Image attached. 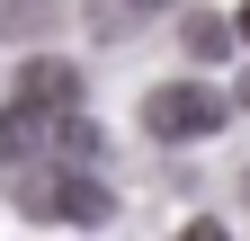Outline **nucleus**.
Segmentation results:
<instances>
[{"label": "nucleus", "instance_id": "nucleus-5", "mask_svg": "<svg viewBox=\"0 0 250 241\" xmlns=\"http://www.w3.org/2000/svg\"><path fill=\"white\" fill-rule=\"evenodd\" d=\"M179 241H232V232H224V223H188Z\"/></svg>", "mask_w": 250, "mask_h": 241}, {"label": "nucleus", "instance_id": "nucleus-10", "mask_svg": "<svg viewBox=\"0 0 250 241\" xmlns=\"http://www.w3.org/2000/svg\"><path fill=\"white\" fill-rule=\"evenodd\" d=\"M241 107H250V80H241Z\"/></svg>", "mask_w": 250, "mask_h": 241}, {"label": "nucleus", "instance_id": "nucleus-2", "mask_svg": "<svg viewBox=\"0 0 250 241\" xmlns=\"http://www.w3.org/2000/svg\"><path fill=\"white\" fill-rule=\"evenodd\" d=\"M18 197H27V215H54V223H107V215H116V197H107L89 170H36Z\"/></svg>", "mask_w": 250, "mask_h": 241}, {"label": "nucleus", "instance_id": "nucleus-7", "mask_svg": "<svg viewBox=\"0 0 250 241\" xmlns=\"http://www.w3.org/2000/svg\"><path fill=\"white\" fill-rule=\"evenodd\" d=\"M241 36H250V0H241Z\"/></svg>", "mask_w": 250, "mask_h": 241}, {"label": "nucleus", "instance_id": "nucleus-3", "mask_svg": "<svg viewBox=\"0 0 250 241\" xmlns=\"http://www.w3.org/2000/svg\"><path fill=\"white\" fill-rule=\"evenodd\" d=\"M18 107L27 116H81V72L36 54V63H18Z\"/></svg>", "mask_w": 250, "mask_h": 241}, {"label": "nucleus", "instance_id": "nucleus-1", "mask_svg": "<svg viewBox=\"0 0 250 241\" xmlns=\"http://www.w3.org/2000/svg\"><path fill=\"white\" fill-rule=\"evenodd\" d=\"M224 116H232L224 89H206V80H170V89H152V99H143V125L161 134V143H206Z\"/></svg>", "mask_w": 250, "mask_h": 241}, {"label": "nucleus", "instance_id": "nucleus-9", "mask_svg": "<svg viewBox=\"0 0 250 241\" xmlns=\"http://www.w3.org/2000/svg\"><path fill=\"white\" fill-rule=\"evenodd\" d=\"M134 9H161V0H134Z\"/></svg>", "mask_w": 250, "mask_h": 241}, {"label": "nucleus", "instance_id": "nucleus-4", "mask_svg": "<svg viewBox=\"0 0 250 241\" xmlns=\"http://www.w3.org/2000/svg\"><path fill=\"white\" fill-rule=\"evenodd\" d=\"M224 45H232V27H224V18H188V54H197V63H214Z\"/></svg>", "mask_w": 250, "mask_h": 241}, {"label": "nucleus", "instance_id": "nucleus-8", "mask_svg": "<svg viewBox=\"0 0 250 241\" xmlns=\"http://www.w3.org/2000/svg\"><path fill=\"white\" fill-rule=\"evenodd\" d=\"M241 205H250V170H241Z\"/></svg>", "mask_w": 250, "mask_h": 241}, {"label": "nucleus", "instance_id": "nucleus-6", "mask_svg": "<svg viewBox=\"0 0 250 241\" xmlns=\"http://www.w3.org/2000/svg\"><path fill=\"white\" fill-rule=\"evenodd\" d=\"M9 18H45V0H9Z\"/></svg>", "mask_w": 250, "mask_h": 241}]
</instances>
